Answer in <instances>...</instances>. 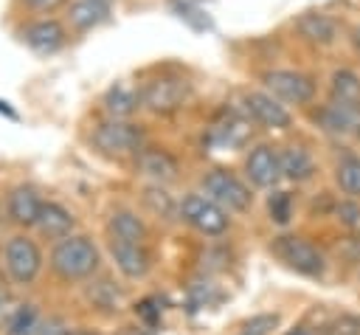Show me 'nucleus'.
I'll use <instances>...</instances> for the list:
<instances>
[{"label": "nucleus", "instance_id": "1", "mask_svg": "<svg viewBox=\"0 0 360 335\" xmlns=\"http://www.w3.org/2000/svg\"><path fill=\"white\" fill-rule=\"evenodd\" d=\"M98 248L87 239V236H62L53 251H51V267L59 279L65 282H79V279H87L98 270Z\"/></svg>", "mask_w": 360, "mask_h": 335}, {"label": "nucleus", "instance_id": "2", "mask_svg": "<svg viewBox=\"0 0 360 335\" xmlns=\"http://www.w3.org/2000/svg\"><path fill=\"white\" fill-rule=\"evenodd\" d=\"M143 129L127 118H104L90 129V144L110 158L138 155L143 149Z\"/></svg>", "mask_w": 360, "mask_h": 335}, {"label": "nucleus", "instance_id": "3", "mask_svg": "<svg viewBox=\"0 0 360 335\" xmlns=\"http://www.w3.org/2000/svg\"><path fill=\"white\" fill-rule=\"evenodd\" d=\"M141 96V107L155 113V115H169V113H177L188 96H191V82L183 79V76H172V73H163V76H155V79H146L138 90Z\"/></svg>", "mask_w": 360, "mask_h": 335}, {"label": "nucleus", "instance_id": "4", "mask_svg": "<svg viewBox=\"0 0 360 335\" xmlns=\"http://www.w3.org/2000/svg\"><path fill=\"white\" fill-rule=\"evenodd\" d=\"M68 31H70L68 23H62L56 17H48V14H39L34 20H25L17 28V37L31 53L51 56V53H56L68 45Z\"/></svg>", "mask_w": 360, "mask_h": 335}, {"label": "nucleus", "instance_id": "5", "mask_svg": "<svg viewBox=\"0 0 360 335\" xmlns=\"http://www.w3.org/2000/svg\"><path fill=\"white\" fill-rule=\"evenodd\" d=\"M180 217L205 236H219L231 225L228 211L219 203H214L211 197H202V194H186L183 203H180Z\"/></svg>", "mask_w": 360, "mask_h": 335}, {"label": "nucleus", "instance_id": "6", "mask_svg": "<svg viewBox=\"0 0 360 335\" xmlns=\"http://www.w3.org/2000/svg\"><path fill=\"white\" fill-rule=\"evenodd\" d=\"M262 84L270 96H276L284 104H309L315 99V82L301 70H287V68L267 70L262 76Z\"/></svg>", "mask_w": 360, "mask_h": 335}, {"label": "nucleus", "instance_id": "7", "mask_svg": "<svg viewBox=\"0 0 360 335\" xmlns=\"http://www.w3.org/2000/svg\"><path fill=\"white\" fill-rule=\"evenodd\" d=\"M202 191H205V197L219 203L225 211H245V208H250V200H253L248 186L228 169H211L202 177Z\"/></svg>", "mask_w": 360, "mask_h": 335}, {"label": "nucleus", "instance_id": "8", "mask_svg": "<svg viewBox=\"0 0 360 335\" xmlns=\"http://www.w3.org/2000/svg\"><path fill=\"white\" fill-rule=\"evenodd\" d=\"M273 253H276L287 267H292L295 273H304V276H321L323 267H326L323 253H321L312 242H307L304 236H292V234L276 236Z\"/></svg>", "mask_w": 360, "mask_h": 335}, {"label": "nucleus", "instance_id": "9", "mask_svg": "<svg viewBox=\"0 0 360 335\" xmlns=\"http://www.w3.org/2000/svg\"><path fill=\"white\" fill-rule=\"evenodd\" d=\"M3 256H6V270H8V276L17 284H31L37 279L39 267H42V253H39L37 242L28 239V236H22V234L20 236H11L6 242Z\"/></svg>", "mask_w": 360, "mask_h": 335}, {"label": "nucleus", "instance_id": "10", "mask_svg": "<svg viewBox=\"0 0 360 335\" xmlns=\"http://www.w3.org/2000/svg\"><path fill=\"white\" fill-rule=\"evenodd\" d=\"M253 118L248 115V110L239 104V107H225L222 115L211 124L208 129V144L217 146V149H233V146H242L248 138H250V127Z\"/></svg>", "mask_w": 360, "mask_h": 335}, {"label": "nucleus", "instance_id": "11", "mask_svg": "<svg viewBox=\"0 0 360 335\" xmlns=\"http://www.w3.org/2000/svg\"><path fill=\"white\" fill-rule=\"evenodd\" d=\"M315 121L329 135H338V138H360V104H354V101L326 99V104H321L315 110Z\"/></svg>", "mask_w": 360, "mask_h": 335}, {"label": "nucleus", "instance_id": "12", "mask_svg": "<svg viewBox=\"0 0 360 335\" xmlns=\"http://www.w3.org/2000/svg\"><path fill=\"white\" fill-rule=\"evenodd\" d=\"M242 107L248 110V115L253 118V124L267 127V129H287L292 124L290 110L284 107V101H278L276 96H270L267 90H250L242 96Z\"/></svg>", "mask_w": 360, "mask_h": 335}, {"label": "nucleus", "instance_id": "13", "mask_svg": "<svg viewBox=\"0 0 360 335\" xmlns=\"http://www.w3.org/2000/svg\"><path fill=\"white\" fill-rule=\"evenodd\" d=\"M245 172L250 177L253 186L259 189H273L284 175H281V158L278 149H273L270 144H259L248 152L245 158Z\"/></svg>", "mask_w": 360, "mask_h": 335}, {"label": "nucleus", "instance_id": "14", "mask_svg": "<svg viewBox=\"0 0 360 335\" xmlns=\"http://www.w3.org/2000/svg\"><path fill=\"white\" fill-rule=\"evenodd\" d=\"M112 14V0H70L65 6V23L76 34H87L104 25Z\"/></svg>", "mask_w": 360, "mask_h": 335}, {"label": "nucleus", "instance_id": "15", "mask_svg": "<svg viewBox=\"0 0 360 335\" xmlns=\"http://www.w3.org/2000/svg\"><path fill=\"white\" fill-rule=\"evenodd\" d=\"M292 28H295V34L304 42L318 45V48H329L340 37L338 23L329 14H323V11H304V14H298L295 23H292Z\"/></svg>", "mask_w": 360, "mask_h": 335}, {"label": "nucleus", "instance_id": "16", "mask_svg": "<svg viewBox=\"0 0 360 335\" xmlns=\"http://www.w3.org/2000/svg\"><path fill=\"white\" fill-rule=\"evenodd\" d=\"M110 256L115 259V267L129 276V279H141L146 276L149 270V253L143 248V242H129V239H118V236H110Z\"/></svg>", "mask_w": 360, "mask_h": 335}, {"label": "nucleus", "instance_id": "17", "mask_svg": "<svg viewBox=\"0 0 360 335\" xmlns=\"http://www.w3.org/2000/svg\"><path fill=\"white\" fill-rule=\"evenodd\" d=\"M138 169H141L143 177L155 180L158 186L172 183L177 177V160L166 149H158V146H143L138 152Z\"/></svg>", "mask_w": 360, "mask_h": 335}, {"label": "nucleus", "instance_id": "18", "mask_svg": "<svg viewBox=\"0 0 360 335\" xmlns=\"http://www.w3.org/2000/svg\"><path fill=\"white\" fill-rule=\"evenodd\" d=\"M6 211L8 217L17 222V225H37L39 220V211H42V200L37 197L34 189L28 186H17L11 194H8V203H6Z\"/></svg>", "mask_w": 360, "mask_h": 335}, {"label": "nucleus", "instance_id": "19", "mask_svg": "<svg viewBox=\"0 0 360 335\" xmlns=\"http://www.w3.org/2000/svg\"><path fill=\"white\" fill-rule=\"evenodd\" d=\"M281 158V175L292 183H304L315 175V160L309 155V149H304L301 144H290L284 149H278Z\"/></svg>", "mask_w": 360, "mask_h": 335}, {"label": "nucleus", "instance_id": "20", "mask_svg": "<svg viewBox=\"0 0 360 335\" xmlns=\"http://www.w3.org/2000/svg\"><path fill=\"white\" fill-rule=\"evenodd\" d=\"M101 104H104V113L110 118H129L141 107V96H138V90H132L127 84H112L104 93Z\"/></svg>", "mask_w": 360, "mask_h": 335}, {"label": "nucleus", "instance_id": "21", "mask_svg": "<svg viewBox=\"0 0 360 335\" xmlns=\"http://www.w3.org/2000/svg\"><path fill=\"white\" fill-rule=\"evenodd\" d=\"M37 228L45 234V236H68L70 228H73V217L68 208H62L59 203H42V211H39V220H37Z\"/></svg>", "mask_w": 360, "mask_h": 335}, {"label": "nucleus", "instance_id": "22", "mask_svg": "<svg viewBox=\"0 0 360 335\" xmlns=\"http://www.w3.org/2000/svg\"><path fill=\"white\" fill-rule=\"evenodd\" d=\"M329 99L360 104V76L349 68H338L329 76Z\"/></svg>", "mask_w": 360, "mask_h": 335}, {"label": "nucleus", "instance_id": "23", "mask_svg": "<svg viewBox=\"0 0 360 335\" xmlns=\"http://www.w3.org/2000/svg\"><path fill=\"white\" fill-rule=\"evenodd\" d=\"M107 228H110V236H118V239H129V242H143L146 239V225L132 211H115L110 217Z\"/></svg>", "mask_w": 360, "mask_h": 335}, {"label": "nucleus", "instance_id": "24", "mask_svg": "<svg viewBox=\"0 0 360 335\" xmlns=\"http://www.w3.org/2000/svg\"><path fill=\"white\" fill-rule=\"evenodd\" d=\"M87 298H90L96 307H101V310H121L124 293H121L110 279H98V282H90Z\"/></svg>", "mask_w": 360, "mask_h": 335}, {"label": "nucleus", "instance_id": "25", "mask_svg": "<svg viewBox=\"0 0 360 335\" xmlns=\"http://www.w3.org/2000/svg\"><path fill=\"white\" fill-rule=\"evenodd\" d=\"M335 180H338V186H340L346 194L360 197V158L346 155L343 160H338V166H335Z\"/></svg>", "mask_w": 360, "mask_h": 335}, {"label": "nucleus", "instance_id": "26", "mask_svg": "<svg viewBox=\"0 0 360 335\" xmlns=\"http://www.w3.org/2000/svg\"><path fill=\"white\" fill-rule=\"evenodd\" d=\"M37 332V310L31 304H20L6 324V335H34Z\"/></svg>", "mask_w": 360, "mask_h": 335}, {"label": "nucleus", "instance_id": "27", "mask_svg": "<svg viewBox=\"0 0 360 335\" xmlns=\"http://www.w3.org/2000/svg\"><path fill=\"white\" fill-rule=\"evenodd\" d=\"M172 8H174V14H177L183 23H188L194 31L211 28V17H208L200 6H194L191 0H172Z\"/></svg>", "mask_w": 360, "mask_h": 335}, {"label": "nucleus", "instance_id": "28", "mask_svg": "<svg viewBox=\"0 0 360 335\" xmlns=\"http://www.w3.org/2000/svg\"><path fill=\"white\" fill-rule=\"evenodd\" d=\"M143 200L152 206L155 214H160V217H166V220H172L174 214H180V206H174L172 197H169L166 191H160V189H146V191H143Z\"/></svg>", "mask_w": 360, "mask_h": 335}, {"label": "nucleus", "instance_id": "29", "mask_svg": "<svg viewBox=\"0 0 360 335\" xmlns=\"http://www.w3.org/2000/svg\"><path fill=\"white\" fill-rule=\"evenodd\" d=\"M335 220H338L346 231L360 234V203H354V200L338 203V206H335Z\"/></svg>", "mask_w": 360, "mask_h": 335}, {"label": "nucleus", "instance_id": "30", "mask_svg": "<svg viewBox=\"0 0 360 335\" xmlns=\"http://www.w3.org/2000/svg\"><path fill=\"white\" fill-rule=\"evenodd\" d=\"M267 208H270V217H273L278 225H284V222H290V217H292V197H290L287 191H276V194H270Z\"/></svg>", "mask_w": 360, "mask_h": 335}, {"label": "nucleus", "instance_id": "31", "mask_svg": "<svg viewBox=\"0 0 360 335\" xmlns=\"http://www.w3.org/2000/svg\"><path fill=\"white\" fill-rule=\"evenodd\" d=\"M278 327V315L276 312H264V315H253L245 321V335H267Z\"/></svg>", "mask_w": 360, "mask_h": 335}, {"label": "nucleus", "instance_id": "32", "mask_svg": "<svg viewBox=\"0 0 360 335\" xmlns=\"http://www.w3.org/2000/svg\"><path fill=\"white\" fill-rule=\"evenodd\" d=\"M323 335H360V318L354 315H340L332 324L323 327Z\"/></svg>", "mask_w": 360, "mask_h": 335}, {"label": "nucleus", "instance_id": "33", "mask_svg": "<svg viewBox=\"0 0 360 335\" xmlns=\"http://www.w3.org/2000/svg\"><path fill=\"white\" fill-rule=\"evenodd\" d=\"M70 0H17L20 8L31 11V14H53L59 8H65Z\"/></svg>", "mask_w": 360, "mask_h": 335}, {"label": "nucleus", "instance_id": "34", "mask_svg": "<svg viewBox=\"0 0 360 335\" xmlns=\"http://www.w3.org/2000/svg\"><path fill=\"white\" fill-rule=\"evenodd\" d=\"M34 335H70V329L59 318H48L42 324H37V332Z\"/></svg>", "mask_w": 360, "mask_h": 335}, {"label": "nucleus", "instance_id": "35", "mask_svg": "<svg viewBox=\"0 0 360 335\" xmlns=\"http://www.w3.org/2000/svg\"><path fill=\"white\" fill-rule=\"evenodd\" d=\"M349 42H352V48H354V51L360 53V23L349 28Z\"/></svg>", "mask_w": 360, "mask_h": 335}, {"label": "nucleus", "instance_id": "36", "mask_svg": "<svg viewBox=\"0 0 360 335\" xmlns=\"http://www.w3.org/2000/svg\"><path fill=\"white\" fill-rule=\"evenodd\" d=\"M284 335H312V332H309L307 327H292V329H287Z\"/></svg>", "mask_w": 360, "mask_h": 335}, {"label": "nucleus", "instance_id": "37", "mask_svg": "<svg viewBox=\"0 0 360 335\" xmlns=\"http://www.w3.org/2000/svg\"><path fill=\"white\" fill-rule=\"evenodd\" d=\"M118 335H146V332L143 329H135V327H124Z\"/></svg>", "mask_w": 360, "mask_h": 335}, {"label": "nucleus", "instance_id": "38", "mask_svg": "<svg viewBox=\"0 0 360 335\" xmlns=\"http://www.w3.org/2000/svg\"><path fill=\"white\" fill-rule=\"evenodd\" d=\"M70 335H98V332H90V329H70Z\"/></svg>", "mask_w": 360, "mask_h": 335}, {"label": "nucleus", "instance_id": "39", "mask_svg": "<svg viewBox=\"0 0 360 335\" xmlns=\"http://www.w3.org/2000/svg\"><path fill=\"white\" fill-rule=\"evenodd\" d=\"M3 284H6V282H3V273H0V298L6 296V290H3Z\"/></svg>", "mask_w": 360, "mask_h": 335}]
</instances>
